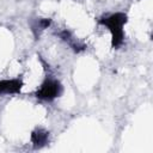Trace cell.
<instances>
[{
  "instance_id": "6da1fadb",
  "label": "cell",
  "mask_w": 153,
  "mask_h": 153,
  "mask_svg": "<svg viewBox=\"0 0 153 153\" xmlns=\"http://www.w3.org/2000/svg\"><path fill=\"white\" fill-rule=\"evenodd\" d=\"M128 22V16L124 12H114L98 20L99 25L105 26L111 35V48L118 49L124 42V25Z\"/></svg>"
},
{
  "instance_id": "7a4b0ae2",
  "label": "cell",
  "mask_w": 153,
  "mask_h": 153,
  "mask_svg": "<svg viewBox=\"0 0 153 153\" xmlns=\"http://www.w3.org/2000/svg\"><path fill=\"white\" fill-rule=\"evenodd\" d=\"M62 92H63L62 84L53 76H47L37 88V91L35 92V97L39 100L53 102L54 99L59 98L62 94Z\"/></svg>"
},
{
  "instance_id": "3957f363",
  "label": "cell",
  "mask_w": 153,
  "mask_h": 153,
  "mask_svg": "<svg viewBox=\"0 0 153 153\" xmlns=\"http://www.w3.org/2000/svg\"><path fill=\"white\" fill-rule=\"evenodd\" d=\"M24 86L22 78L1 79L0 80V96L2 94H18Z\"/></svg>"
},
{
  "instance_id": "277c9868",
  "label": "cell",
  "mask_w": 153,
  "mask_h": 153,
  "mask_svg": "<svg viewBox=\"0 0 153 153\" xmlns=\"http://www.w3.org/2000/svg\"><path fill=\"white\" fill-rule=\"evenodd\" d=\"M30 141L33 146V148L38 149V148H42L44 147L48 141H49V131L45 130L44 128H35L32 131H31V135H30Z\"/></svg>"
},
{
  "instance_id": "5b68a950",
  "label": "cell",
  "mask_w": 153,
  "mask_h": 153,
  "mask_svg": "<svg viewBox=\"0 0 153 153\" xmlns=\"http://www.w3.org/2000/svg\"><path fill=\"white\" fill-rule=\"evenodd\" d=\"M50 24H51L50 18H37V19H35L31 23V30H32V33H33L35 38L37 39L41 36V33L50 26Z\"/></svg>"
}]
</instances>
